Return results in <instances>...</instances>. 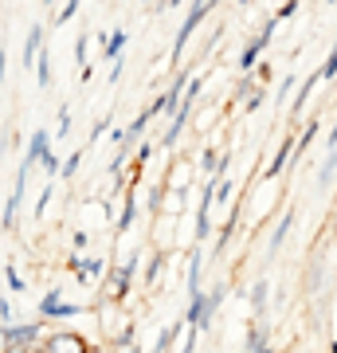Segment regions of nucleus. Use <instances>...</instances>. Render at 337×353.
<instances>
[{
  "label": "nucleus",
  "instance_id": "ddd939ff",
  "mask_svg": "<svg viewBox=\"0 0 337 353\" xmlns=\"http://www.w3.org/2000/svg\"><path fill=\"white\" fill-rule=\"evenodd\" d=\"M79 4H83V0H63L59 16H55V20H51V24H55V28H59V24H67V20H71V16L79 12Z\"/></svg>",
  "mask_w": 337,
  "mask_h": 353
},
{
  "label": "nucleus",
  "instance_id": "5701e85b",
  "mask_svg": "<svg viewBox=\"0 0 337 353\" xmlns=\"http://www.w3.org/2000/svg\"><path fill=\"white\" fill-rule=\"evenodd\" d=\"M294 8H298V4H294V0H287V4L278 8V16H275V20H287V16H294Z\"/></svg>",
  "mask_w": 337,
  "mask_h": 353
},
{
  "label": "nucleus",
  "instance_id": "f3484780",
  "mask_svg": "<svg viewBox=\"0 0 337 353\" xmlns=\"http://www.w3.org/2000/svg\"><path fill=\"white\" fill-rule=\"evenodd\" d=\"M287 232H290V216H283V224H278L275 236H271V248H278V243L287 240Z\"/></svg>",
  "mask_w": 337,
  "mask_h": 353
},
{
  "label": "nucleus",
  "instance_id": "393cba45",
  "mask_svg": "<svg viewBox=\"0 0 337 353\" xmlns=\"http://www.w3.org/2000/svg\"><path fill=\"white\" fill-rule=\"evenodd\" d=\"M329 145H337V126H334V134H329Z\"/></svg>",
  "mask_w": 337,
  "mask_h": 353
},
{
  "label": "nucleus",
  "instance_id": "aec40b11",
  "mask_svg": "<svg viewBox=\"0 0 337 353\" xmlns=\"http://www.w3.org/2000/svg\"><path fill=\"white\" fill-rule=\"evenodd\" d=\"M263 299H267V283H255V310H263Z\"/></svg>",
  "mask_w": 337,
  "mask_h": 353
},
{
  "label": "nucleus",
  "instance_id": "0eeeda50",
  "mask_svg": "<svg viewBox=\"0 0 337 353\" xmlns=\"http://www.w3.org/2000/svg\"><path fill=\"white\" fill-rule=\"evenodd\" d=\"M134 267H138V255L130 259L125 267H118L110 275V283H106V290H110V299H125V290H130V275H134Z\"/></svg>",
  "mask_w": 337,
  "mask_h": 353
},
{
  "label": "nucleus",
  "instance_id": "bb28decb",
  "mask_svg": "<svg viewBox=\"0 0 337 353\" xmlns=\"http://www.w3.org/2000/svg\"><path fill=\"white\" fill-rule=\"evenodd\" d=\"M255 353H271V350H267V345H259V350H255Z\"/></svg>",
  "mask_w": 337,
  "mask_h": 353
},
{
  "label": "nucleus",
  "instance_id": "a211bd4d",
  "mask_svg": "<svg viewBox=\"0 0 337 353\" xmlns=\"http://www.w3.org/2000/svg\"><path fill=\"white\" fill-rule=\"evenodd\" d=\"M4 279H8V290H20V294H24V279L16 275V267H8V271H4Z\"/></svg>",
  "mask_w": 337,
  "mask_h": 353
},
{
  "label": "nucleus",
  "instance_id": "423d86ee",
  "mask_svg": "<svg viewBox=\"0 0 337 353\" xmlns=\"http://www.w3.org/2000/svg\"><path fill=\"white\" fill-rule=\"evenodd\" d=\"M200 20H204V8H192V12L185 16V24H181V32H176V43H173V59H181V55H185V43L192 39V32L200 28Z\"/></svg>",
  "mask_w": 337,
  "mask_h": 353
},
{
  "label": "nucleus",
  "instance_id": "4be33fe9",
  "mask_svg": "<svg viewBox=\"0 0 337 353\" xmlns=\"http://www.w3.org/2000/svg\"><path fill=\"white\" fill-rule=\"evenodd\" d=\"M71 130V110H59V138Z\"/></svg>",
  "mask_w": 337,
  "mask_h": 353
},
{
  "label": "nucleus",
  "instance_id": "9b49d317",
  "mask_svg": "<svg viewBox=\"0 0 337 353\" xmlns=\"http://www.w3.org/2000/svg\"><path fill=\"white\" fill-rule=\"evenodd\" d=\"M122 48H125V32L118 28V32L106 39V51H102V55H106V59H122Z\"/></svg>",
  "mask_w": 337,
  "mask_h": 353
},
{
  "label": "nucleus",
  "instance_id": "7ed1b4c3",
  "mask_svg": "<svg viewBox=\"0 0 337 353\" xmlns=\"http://www.w3.org/2000/svg\"><path fill=\"white\" fill-rule=\"evenodd\" d=\"M275 28H278V20H267V28H263L259 36L251 39L247 48H243V55H239V71H251V67L259 63V55H263V48L271 43V36H275Z\"/></svg>",
  "mask_w": 337,
  "mask_h": 353
},
{
  "label": "nucleus",
  "instance_id": "cd10ccee",
  "mask_svg": "<svg viewBox=\"0 0 337 353\" xmlns=\"http://www.w3.org/2000/svg\"><path fill=\"white\" fill-rule=\"evenodd\" d=\"M43 4H48V8H51V4H55V0H43Z\"/></svg>",
  "mask_w": 337,
  "mask_h": 353
},
{
  "label": "nucleus",
  "instance_id": "dca6fc26",
  "mask_svg": "<svg viewBox=\"0 0 337 353\" xmlns=\"http://www.w3.org/2000/svg\"><path fill=\"white\" fill-rule=\"evenodd\" d=\"M79 161H83V153H71V157H67V161L59 165V173L63 176H75V169H79Z\"/></svg>",
  "mask_w": 337,
  "mask_h": 353
},
{
  "label": "nucleus",
  "instance_id": "1a4fd4ad",
  "mask_svg": "<svg viewBox=\"0 0 337 353\" xmlns=\"http://www.w3.org/2000/svg\"><path fill=\"white\" fill-rule=\"evenodd\" d=\"M36 79H39V87H48V83H51V48L48 51L39 48V55H36Z\"/></svg>",
  "mask_w": 337,
  "mask_h": 353
},
{
  "label": "nucleus",
  "instance_id": "f257e3e1",
  "mask_svg": "<svg viewBox=\"0 0 337 353\" xmlns=\"http://www.w3.org/2000/svg\"><path fill=\"white\" fill-rule=\"evenodd\" d=\"M4 345H24V350L43 345V326L39 322H8L4 326Z\"/></svg>",
  "mask_w": 337,
  "mask_h": 353
},
{
  "label": "nucleus",
  "instance_id": "b1692460",
  "mask_svg": "<svg viewBox=\"0 0 337 353\" xmlns=\"http://www.w3.org/2000/svg\"><path fill=\"white\" fill-rule=\"evenodd\" d=\"M4 75H8V55L0 51V83H4Z\"/></svg>",
  "mask_w": 337,
  "mask_h": 353
},
{
  "label": "nucleus",
  "instance_id": "20e7f679",
  "mask_svg": "<svg viewBox=\"0 0 337 353\" xmlns=\"http://www.w3.org/2000/svg\"><path fill=\"white\" fill-rule=\"evenodd\" d=\"M39 314H43V318H75V314H83V306L63 303L59 290H48V294H43V303H39Z\"/></svg>",
  "mask_w": 337,
  "mask_h": 353
},
{
  "label": "nucleus",
  "instance_id": "39448f33",
  "mask_svg": "<svg viewBox=\"0 0 337 353\" xmlns=\"http://www.w3.org/2000/svg\"><path fill=\"white\" fill-rule=\"evenodd\" d=\"M51 150V138H48V130H36L32 138H28V150H24V161H20V169H28L32 173V165L43 161V153Z\"/></svg>",
  "mask_w": 337,
  "mask_h": 353
},
{
  "label": "nucleus",
  "instance_id": "6ab92c4d",
  "mask_svg": "<svg viewBox=\"0 0 337 353\" xmlns=\"http://www.w3.org/2000/svg\"><path fill=\"white\" fill-rule=\"evenodd\" d=\"M39 165H43V169H48V176H55V173H59V157H55V153H43V161H39Z\"/></svg>",
  "mask_w": 337,
  "mask_h": 353
},
{
  "label": "nucleus",
  "instance_id": "f03ea898",
  "mask_svg": "<svg viewBox=\"0 0 337 353\" xmlns=\"http://www.w3.org/2000/svg\"><path fill=\"white\" fill-rule=\"evenodd\" d=\"M43 350L48 353H90V345L83 341V334L59 330V334H48V338H43Z\"/></svg>",
  "mask_w": 337,
  "mask_h": 353
},
{
  "label": "nucleus",
  "instance_id": "f8f14e48",
  "mask_svg": "<svg viewBox=\"0 0 337 353\" xmlns=\"http://www.w3.org/2000/svg\"><path fill=\"white\" fill-rule=\"evenodd\" d=\"M290 150H294V141H283V145H278V153H275V161H271V176H278V173H283V165H287Z\"/></svg>",
  "mask_w": 337,
  "mask_h": 353
},
{
  "label": "nucleus",
  "instance_id": "412c9836",
  "mask_svg": "<svg viewBox=\"0 0 337 353\" xmlns=\"http://www.w3.org/2000/svg\"><path fill=\"white\" fill-rule=\"evenodd\" d=\"M0 322H12V303L8 299H0Z\"/></svg>",
  "mask_w": 337,
  "mask_h": 353
},
{
  "label": "nucleus",
  "instance_id": "9d476101",
  "mask_svg": "<svg viewBox=\"0 0 337 353\" xmlns=\"http://www.w3.org/2000/svg\"><path fill=\"white\" fill-rule=\"evenodd\" d=\"M134 220H138V196L130 192V196H125V208H122V220H118V232H130Z\"/></svg>",
  "mask_w": 337,
  "mask_h": 353
},
{
  "label": "nucleus",
  "instance_id": "4468645a",
  "mask_svg": "<svg viewBox=\"0 0 337 353\" xmlns=\"http://www.w3.org/2000/svg\"><path fill=\"white\" fill-rule=\"evenodd\" d=\"M87 43H90V39H87V32H83V36L75 39V63L79 67H87Z\"/></svg>",
  "mask_w": 337,
  "mask_h": 353
},
{
  "label": "nucleus",
  "instance_id": "6e6552de",
  "mask_svg": "<svg viewBox=\"0 0 337 353\" xmlns=\"http://www.w3.org/2000/svg\"><path fill=\"white\" fill-rule=\"evenodd\" d=\"M39 48H43V28H32V32H28V39H24V51H20V59L32 67V63H36V55H39Z\"/></svg>",
  "mask_w": 337,
  "mask_h": 353
},
{
  "label": "nucleus",
  "instance_id": "a878e982",
  "mask_svg": "<svg viewBox=\"0 0 337 353\" xmlns=\"http://www.w3.org/2000/svg\"><path fill=\"white\" fill-rule=\"evenodd\" d=\"M32 353H48V350H43V345H32Z\"/></svg>",
  "mask_w": 337,
  "mask_h": 353
},
{
  "label": "nucleus",
  "instance_id": "2eb2a0df",
  "mask_svg": "<svg viewBox=\"0 0 337 353\" xmlns=\"http://www.w3.org/2000/svg\"><path fill=\"white\" fill-rule=\"evenodd\" d=\"M334 75H337V48L329 51V59H325V67L318 71V79H334Z\"/></svg>",
  "mask_w": 337,
  "mask_h": 353
}]
</instances>
